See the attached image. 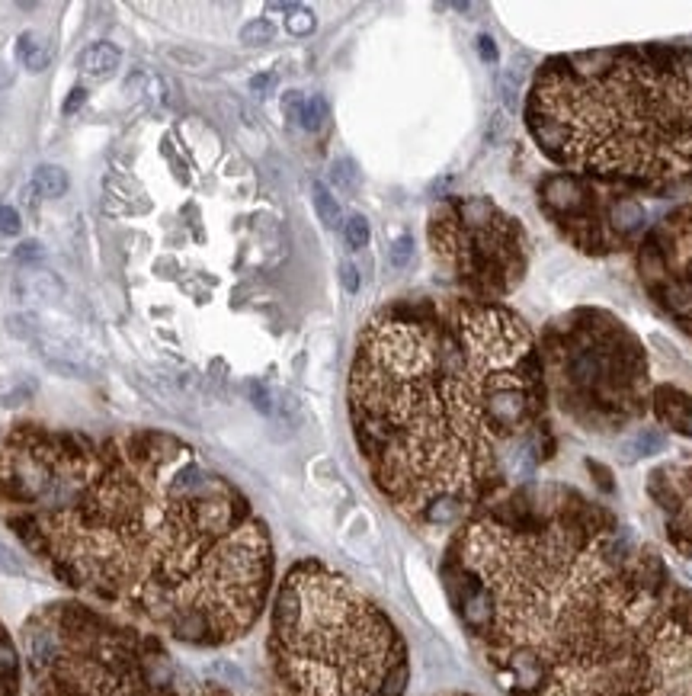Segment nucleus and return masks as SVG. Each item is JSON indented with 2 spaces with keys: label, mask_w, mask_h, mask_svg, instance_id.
Here are the masks:
<instances>
[{
  "label": "nucleus",
  "mask_w": 692,
  "mask_h": 696,
  "mask_svg": "<svg viewBox=\"0 0 692 696\" xmlns=\"http://www.w3.org/2000/svg\"><path fill=\"white\" fill-rule=\"evenodd\" d=\"M0 497L23 511L10 527L32 549L132 597L180 642L235 639L263 606L267 529L176 436L90 440L26 424L0 446Z\"/></svg>",
  "instance_id": "1"
},
{
  "label": "nucleus",
  "mask_w": 692,
  "mask_h": 696,
  "mask_svg": "<svg viewBox=\"0 0 692 696\" xmlns=\"http://www.w3.org/2000/svg\"><path fill=\"white\" fill-rule=\"evenodd\" d=\"M346 398L375 485L426 523H456L545 456L542 350L497 302L407 298L375 312Z\"/></svg>",
  "instance_id": "2"
},
{
  "label": "nucleus",
  "mask_w": 692,
  "mask_h": 696,
  "mask_svg": "<svg viewBox=\"0 0 692 696\" xmlns=\"http://www.w3.org/2000/svg\"><path fill=\"white\" fill-rule=\"evenodd\" d=\"M462 620L510 696H645L679 594L600 507L510 494L456 546Z\"/></svg>",
  "instance_id": "3"
},
{
  "label": "nucleus",
  "mask_w": 692,
  "mask_h": 696,
  "mask_svg": "<svg viewBox=\"0 0 692 696\" xmlns=\"http://www.w3.org/2000/svg\"><path fill=\"white\" fill-rule=\"evenodd\" d=\"M525 125L545 158L584 180L692 186V46L551 55L529 84Z\"/></svg>",
  "instance_id": "4"
},
{
  "label": "nucleus",
  "mask_w": 692,
  "mask_h": 696,
  "mask_svg": "<svg viewBox=\"0 0 692 696\" xmlns=\"http://www.w3.org/2000/svg\"><path fill=\"white\" fill-rule=\"evenodd\" d=\"M273 655L302 696H401L407 687L404 645L385 613L314 562L292 568L276 594Z\"/></svg>",
  "instance_id": "5"
},
{
  "label": "nucleus",
  "mask_w": 692,
  "mask_h": 696,
  "mask_svg": "<svg viewBox=\"0 0 692 696\" xmlns=\"http://www.w3.org/2000/svg\"><path fill=\"white\" fill-rule=\"evenodd\" d=\"M545 385L586 430H622L647 408V360L619 318L580 308L545 334Z\"/></svg>",
  "instance_id": "6"
},
{
  "label": "nucleus",
  "mask_w": 692,
  "mask_h": 696,
  "mask_svg": "<svg viewBox=\"0 0 692 696\" xmlns=\"http://www.w3.org/2000/svg\"><path fill=\"white\" fill-rule=\"evenodd\" d=\"M433 251L474 298L507 296L525 273V235L487 196H452L430 215Z\"/></svg>",
  "instance_id": "7"
},
{
  "label": "nucleus",
  "mask_w": 692,
  "mask_h": 696,
  "mask_svg": "<svg viewBox=\"0 0 692 696\" xmlns=\"http://www.w3.org/2000/svg\"><path fill=\"white\" fill-rule=\"evenodd\" d=\"M638 270L657 305L692 337V202L673 209L645 237Z\"/></svg>",
  "instance_id": "8"
},
{
  "label": "nucleus",
  "mask_w": 692,
  "mask_h": 696,
  "mask_svg": "<svg viewBox=\"0 0 692 696\" xmlns=\"http://www.w3.org/2000/svg\"><path fill=\"white\" fill-rule=\"evenodd\" d=\"M539 199H542V209L548 212V219L555 225H561L564 235L571 237L577 247H584V251L609 247L606 231H612V225H609L612 202L602 209L600 193L594 190L590 180H584L577 174H568V170L548 174L539 186Z\"/></svg>",
  "instance_id": "9"
},
{
  "label": "nucleus",
  "mask_w": 692,
  "mask_h": 696,
  "mask_svg": "<svg viewBox=\"0 0 692 696\" xmlns=\"http://www.w3.org/2000/svg\"><path fill=\"white\" fill-rule=\"evenodd\" d=\"M651 494L667 513V536L679 555L692 559V460L657 468L651 475Z\"/></svg>",
  "instance_id": "10"
},
{
  "label": "nucleus",
  "mask_w": 692,
  "mask_h": 696,
  "mask_svg": "<svg viewBox=\"0 0 692 696\" xmlns=\"http://www.w3.org/2000/svg\"><path fill=\"white\" fill-rule=\"evenodd\" d=\"M651 408L661 417V424H667L670 430L692 436V395L673 389V385H657L651 391Z\"/></svg>",
  "instance_id": "11"
},
{
  "label": "nucleus",
  "mask_w": 692,
  "mask_h": 696,
  "mask_svg": "<svg viewBox=\"0 0 692 696\" xmlns=\"http://www.w3.org/2000/svg\"><path fill=\"white\" fill-rule=\"evenodd\" d=\"M119 62H122L119 48L109 46V42H97V46H90L84 55H81V71H84L87 77H109V74H115Z\"/></svg>",
  "instance_id": "12"
},
{
  "label": "nucleus",
  "mask_w": 692,
  "mask_h": 696,
  "mask_svg": "<svg viewBox=\"0 0 692 696\" xmlns=\"http://www.w3.org/2000/svg\"><path fill=\"white\" fill-rule=\"evenodd\" d=\"M16 55H20V62H23L32 74H38V71H46L48 62H52V46H48L38 32H23L20 42H16Z\"/></svg>",
  "instance_id": "13"
},
{
  "label": "nucleus",
  "mask_w": 692,
  "mask_h": 696,
  "mask_svg": "<svg viewBox=\"0 0 692 696\" xmlns=\"http://www.w3.org/2000/svg\"><path fill=\"white\" fill-rule=\"evenodd\" d=\"M312 199H314V209H318V219L328 228H343V212H340V202H337V196L328 190V186L320 184V180H314L312 184Z\"/></svg>",
  "instance_id": "14"
},
{
  "label": "nucleus",
  "mask_w": 692,
  "mask_h": 696,
  "mask_svg": "<svg viewBox=\"0 0 692 696\" xmlns=\"http://www.w3.org/2000/svg\"><path fill=\"white\" fill-rule=\"evenodd\" d=\"M36 190L46 199H58L68 193V174L58 164H38L36 168Z\"/></svg>",
  "instance_id": "15"
},
{
  "label": "nucleus",
  "mask_w": 692,
  "mask_h": 696,
  "mask_svg": "<svg viewBox=\"0 0 692 696\" xmlns=\"http://www.w3.org/2000/svg\"><path fill=\"white\" fill-rule=\"evenodd\" d=\"M667 450V436L654 427H645L628 440L625 452H632V460H641V456H657V452Z\"/></svg>",
  "instance_id": "16"
},
{
  "label": "nucleus",
  "mask_w": 692,
  "mask_h": 696,
  "mask_svg": "<svg viewBox=\"0 0 692 696\" xmlns=\"http://www.w3.org/2000/svg\"><path fill=\"white\" fill-rule=\"evenodd\" d=\"M16 289L23 292L30 298H58L61 296V283L55 279L52 273H32L26 276L23 283L16 286Z\"/></svg>",
  "instance_id": "17"
},
{
  "label": "nucleus",
  "mask_w": 692,
  "mask_h": 696,
  "mask_svg": "<svg viewBox=\"0 0 692 696\" xmlns=\"http://www.w3.org/2000/svg\"><path fill=\"white\" fill-rule=\"evenodd\" d=\"M330 180H334L343 193H356L359 184H363V174H359L353 158H337V161L330 164Z\"/></svg>",
  "instance_id": "18"
},
{
  "label": "nucleus",
  "mask_w": 692,
  "mask_h": 696,
  "mask_svg": "<svg viewBox=\"0 0 692 696\" xmlns=\"http://www.w3.org/2000/svg\"><path fill=\"white\" fill-rule=\"evenodd\" d=\"M298 123H302L308 132H318L320 125L328 123V99L320 97V93H312V97H304L302 119H298Z\"/></svg>",
  "instance_id": "19"
},
{
  "label": "nucleus",
  "mask_w": 692,
  "mask_h": 696,
  "mask_svg": "<svg viewBox=\"0 0 692 696\" xmlns=\"http://www.w3.org/2000/svg\"><path fill=\"white\" fill-rule=\"evenodd\" d=\"M343 237H346V245H350L353 251H363V247L369 245V219L353 212L350 219L343 222Z\"/></svg>",
  "instance_id": "20"
},
{
  "label": "nucleus",
  "mask_w": 692,
  "mask_h": 696,
  "mask_svg": "<svg viewBox=\"0 0 692 696\" xmlns=\"http://www.w3.org/2000/svg\"><path fill=\"white\" fill-rule=\"evenodd\" d=\"M273 36H276V26L269 20H251L241 30V42H247V46H267V42H273Z\"/></svg>",
  "instance_id": "21"
},
{
  "label": "nucleus",
  "mask_w": 692,
  "mask_h": 696,
  "mask_svg": "<svg viewBox=\"0 0 692 696\" xmlns=\"http://www.w3.org/2000/svg\"><path fill=\"white\" fill-rule=\"evenodd\" d=\"M389 261L395 270H407L414 261V237L411 235H401L395 237V245L389 247Z\"/></svg>",
  "instance_id": "22"
},
{
  "label": "nucleus",
  "mask_w": 692,
  "mask_h": 696,
  "mask_svg": "<svg viewBox=\"0 0 692 696\" xmlns=\"http://www.w3.org/2000/svg\"><path fill=\"white\" fill-rule=\"evenodd\" d=\"M286 26H289V32H295V36H308V32L314 30V13L304 7H295L289 20H286Z\"/></svg>",
  "instance_id": "23"
},
{
  "label": "nucleus",
  "mask_w": 692,
  "mask_h": 696,
  "mask_svg": "<svg viewBox=\"0 0 692 696\" xmlns=\"http://www.w3.org/2000/svg\"><path fill=\"white\" fill-rule=\"evenodd\" d=\"M20 228H23V219H20V212H16L13 206H0V235H20Z\"/></svg>",
  "instance_id": "24"
},
{
  "label": "nucleus",
  "mask_w": 692,
  "mask_h": 696,
  "mask_svg": "<svg viewBox=\"0 0 692 696\" xmlns=\"http://www.w3.org/2000/svg\"><path fill=\"white\" fill-rule=\"evenodd\" d=\"M302 107H304V97L298 90H289L282 97V113H286V119H292V123L302 119Z\"/></svg>",
  "instance_id": "25"
},
{
  "label": "nucleus",
  "mask_w": 692,
  "mask_h": 696,
  "mask_svg": "<svg viewBox=\"0 0 692 696\" xmlns=\"http://www.w3.org/2000/svg\"><path fill=\"white\" fill-rule=\"evenodd\" d=\"M251 398H253V408L263 414H273V395L267 391V385H251Z\"/></svg>",
  "instance_id": "26"
},
{
  "label": "nucleus",
  "mask_w": 692,
  "mask_h": 696,
  "mask_svg": "<svg viewBox=\"0 0 692 696\" xmlns=\"http://www.w3.org/2000/svg\"><path fill=\"white\" fill-rule=\"evenodd\" d=\"M340 283H343V289L350 292H359V270H356V263H340Z\"/></svg>",
  "instance_id": "27"
},
{
  "label": "nucleus",
  "mask_w": 692,
  "mask_h": 696,
  "mask_svg": "<svg viewBox=\"0 0 692 696\" xmlns=\"http://www.w3.org/2000/svg\"><path fill=\"white\" fill-rule=\"evenodd\" d=\"M0 571H4V574H23V565H20V559H16L13 549H7L4 543H0Z\"/></svg>",
  "instance_id": "28"
},
{
  "label": "nucleus",
  "mask_w": 692,
  "mask_h": 696,
  "mask_svg": "<svg viewBox=\"0 0 692 696\" xmlns=\"http://www.w3.org/2000/svg\"><path fill=\"white\" fill-rule=\"evenodd\" d=\"M215 674H218L225 683H231V687H243V674L237 671L235 665H225V661H221V665H215Z\"/></svg>",
  "instance_id": "29"
},
{
  "label": "nucleus",
  "mask_w": 692,
  "mask_h": 696,
  "mask_svg": "<svg viewBox=\"0 0 692 696\" xmlns=\"http://www.w3.org/2000/svg\"><path fill=\"white\" fill-rule=\"evenodd\" d=\"M42 257V245L38 241H23L16 247V261H38Z\"/></svg>",
  "instance_id": "30"
},
{
  "label": "nucleus",
  "mask_w": 692,
  "mask_h": 696,
  "mask_svg": "<svg viewBox=\"0 0 692 696\" xmlns=\"http://www.w3.org/2000/svg\"><path fill=\"white\" fill-rule=\"evenodd\" d=\"M517 77L513 74H507L503 77V103H507V109H513L517 113Z\"/></svg>",
  "instance_id": "31"
},
{
  "label": "nucleus",
  "mask_w": 692,
  "mask_h": 696,
  "mask_svg": "<svg viewBox=\"0 0 692 696\" xmlns=\"http://www.w3.org/2000/svg\"><path fill=\"white\" fill-rule=\"evenodd\" d=\"M276 87V74H257V77H251V90L253 93H260V97H267L269 90Z\"/></svg>",
  "instance_id": "32"
},
{
  "label": "nucleus",
  "mask_w": 692,
  "mask_h": 696,
  "mask_svg": "<svg viewBox=\"0 0 692 696\" xmlns=\"http://www.w3.org/2000/svg\"><path fill=\"white\" fill-rule=\"evenodd\" d=\"M478 55L484 62H497V46L491 36H478Z\"/></svg>",
  "instance_id": "33"
},
{
  "label": "nucleus",
  "mask_w": 692,
  "mask_h": 696,
  "mask_svg": "<svg viewBox=\"0 0 692 696\" xmlns=\"http://www.w3.org/2000/svg\"><path fill=\"white\" fill-rule=\"evenodd\" d=\"M84 99H87V90H84V87L71 90V97L64 99V113H77V109L84 107Z\"/></svg>",
  "instance_id": "34"
},
{
  "label": "nucleus",
  "mask_w": 692,
  "mask_h": 696,
  "mask_svg": "<svg viewBox=\"0 0 692 696\" xmlns=\"http://www.w3.org/2000/svg\"><path fill=\"white\" fill-rule=\"evenodd\" d=\"M13 84V68L7 62H0V90H7Z\"/></svg>",
  "instance_id": "35"
}]
</instances>
